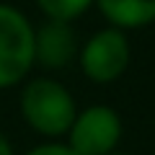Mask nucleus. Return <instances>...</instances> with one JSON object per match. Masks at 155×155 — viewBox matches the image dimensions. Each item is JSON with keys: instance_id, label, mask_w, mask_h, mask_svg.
<instances>
[{"instance_id": "obj_1", "label": "nucleus", "mask_w": 155, "mask_h": 155, "mask_svg": "<svg viewBox=\"0 0 155 155\" xmlns=\"http://www.w3.org/2000/svg\"><path fill=\"white\" fill-rule=\"evenodd\" d=\"M18 88V114L23 124L44 140H65L78 114L72 91L52 75H28Z\"/></svg>"}, {"instance_id": "obj_2", "label": "nucleus", "mask_w": 155, "mask_h": 155, "mask_svg": "<svg viewBox=\"0 0 155 155\" xmlns=\"http://www.w3.org/2000/svg\"><path fill=\"white\" fill-rule=\"evenodd\" d=\"M34 31L36 26L21 8L0 3V91H11L34 75Z\"/></svg>"}, {"instance_id": "obj_3", "label": "nucleus", "mask_w": 155, "mask_h": 155, "mask_svg": "<svg viewBox=\"0 0 155 155\" xmlns=\"http://www.w3.org/2000/svg\"><path fill=\"white\" fill-rule=\"evenodd\" d=\"M78 70L93 85H111L127 72L132 62V41L129 34L116 26H101L80 39L78 49Z\"/></svg>"}, {"instance_id": "obj_4", "label": "nucleus", "mask_w": 155, "mask_h": 155, "mask_svg": "<svg viewBox=\"0 0 155 155\" xmlns=\"http://www.w3.org/2000/svg\"><path fill=\"white\" fill-rule=\"evenodd\" d=\"M124 137L122 114L109 104H91L85 109H78L70 129L65 134V142L78 155H109L119 150Z\"/></svg>"}, {"instance_id": "obj_5", "label": "nucleus", "mask_w": 155, "mask_h": 155, "mask_svg": "<svg viewBox=\"0 0 155 155\" xmlns=\"http://www.w3.org/2000/svg\"><path fill=\"white\" fill-rule=\"evenodd\" d=\"M80 39H78L75 23L67 21H47L39 23L34 31V54L36 65L44 70H65L75 65Z\"/></svg>"}, {"instance_id": "obj_6", "label": "nucleus", "mask_w": 155, "mask_h": 155, "mask_svg": "<svg viewBox=\"0 0 155 155\" xmlns=\"http://www.w3.org/2000/svg\"><path fill=\"white\" fill-rule=\"evenodd\" d=\"M93 8L109 26L127 34L155 23V0H96Z\"/></svg>"}, {"instance_id": "obj_7", "label": "nucleus", "mask_w": 155, "mask_h": 155, "mask_svg": "<svg viewBox=\"0 0 155 155\" xmlns=\"http://www.w3.org/2000/svg\"><path fill=\"white\" fill-rule=\"evenodd\" d=\"M34 5L47 21L75 23L96 5V0H34Z\"/></svg>"}, {"instance_id": "obj_8", "label": "nucleus", "mask_w": 155, "mask_h": 155, "mask_svg": "<svg viewBox=\"0 0 155 155\" xmlns=\"http://www.w3.org/2000/svg\"><path fill=\"white\" fill-rule=\"evenodd\" d=\"M23 155H78L65 140H44V142L34 145L31 150H26Z\"/></svg>"}, {"instance_id": "obj_9", "label": "nucleus", "mask_w": 155, "mask_h": 155, "mask_svg": "<svg viewBox=\"0 0 155 155\" xmlns=\"http://www.w3.org/2000/svg\"><path fill=\"white\" fill-rule=\"evenodd\" d=\"M0 155H16V150H13V142L8 140V134L0 129Z\"/></svg>"}, {"instance_id": "obj_10", "label": "nucleus", "mask_w": 155, "mask_h": 155, "mask_svg": "<svg viewBox=\"0 0 155 155\" xmlns=\"http://www.w3.org/2000/svg\"><path fill=\"white\" fill-rule=\"evenodd\" d=\"M109 155H132V153H124V150H114V153H109Z\"/></svg>"}]
</instances>
